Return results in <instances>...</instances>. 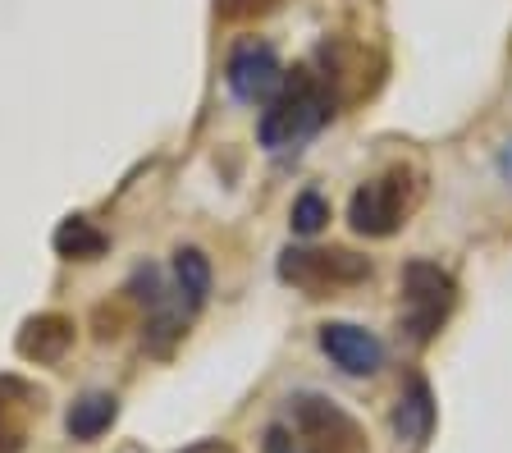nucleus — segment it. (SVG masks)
Here are the masks:
<instances>
[{
  "mask_svg": "<svg viewBox=\"0 0 512 453\" xmlns=\"http://www.w3.org/2000/svg\"><path fill=\"white\" fill-rule=\"evenodd\" d=\"M330 115H334V97H330V87H325V78L311 74V69H293V74H284L279 92L266 101V110H261L256 138L270 151L298 147V142H307Z\"/></svg>",
  "mask_w": 512,
  "mask_h": 453,
  "instance_id": "1",
  "label": "nucleus"
},
{
  "mask_svg": "<svg viewBox=\"0 0 512 453\" xmlns=\"http://www.w3.org/2000/svg\"><path fill=\"white\" fill-rule=\"evenodd\" d=\"M458 302V284L444 266L435 261H407L403 266V335L416 348L444 330V321L453 316Z\"/></svg>",
  "mask_w": 512,
  "mask_h": 453,
  "instance_id": "2",
  "label": "nucleus"
},
{
  "mask_svg": "<svg viewBox=\"0 0 512 453\" xmlns=\"http://www.w3.org/2000/svg\"><path fill=\"white\" fill-rule=\"evenodd\" d=\"M288 431L298 453H371L366 449V431L339 403L320 399V394H293L288 399Z\"/></svg>",
  "mask_w": 512,
  "mask_h": 453,
  "instance_id": "3",
  "label": "nucleus"
},
{
  "mask_svg": "<svg viewBox=\"0 0 512 453\" xmlns=\"http://www.w3.org/2000/svg\"><path fill=\"white\" fill-rule=\"evenodd\" d=\"M279 280L302 289L307 298H330L371 280V261L348 248H288L279 257Z\"/></svg>",
  "mask_w": 512,
  "mask_h": 453,
  "instance_id": "4",
  "label": "nucleus"
},
{
  "mask_svg": "<svg viewBox=\"0 0 512 453\" xmlns=\"http://www.w3.org/2000/svg\"><path fill=\"white\" fill-rule=\"evenodd\" d=\"M407 206H412V174L407 170H389L371 184H362L348 202V225L366 238H389L403 225Z\"/></svg>",
  "mask_w": 512,
  "mask_h": 453,
  "instance_id": "5",
  "label": "nucleus"
},
{
  "mask_svg": "<svg viewBox=\"0 0 512 453\" xmlns=\"http://www.w3.org/2000/svg\"><path fill=\"white\" fill-rule=\"evenodd\" d=\"M224 83L243 106H261L279 92L284 83V65H279V51L261 37H247L229 51V65H224Z\"/></svg>",
  "mask_w": 512,
  "mask_h": 453,
  "instance_id": "6",
  "label": "nucleus"
},
{
  "mask_svg": "<svg viewBox=\"0 0 512 453\" xmlns=\"http://www.w3.org/2000/svg\"><path fill=\"white\" fill-rule=\"evenodd\" d=\"M316 339H320V353L330 357L339 371H348V376H375V371L384 367V344L366 330V325L325 321Z\"/></svg>",
  "mask_w": 512,
  "mask_h": 453,
  "instance_id": "7",
  "label": "nucleus"
},
{
  "mask_svg": "<svg viewBox=\"0 0 512 453\" xmlns=\"http://www.w3.org/2000/svg\"><path fill=\"white\" fill-rule=\"evenodd\" d=\"M32 417H42V394L19 376H0V453H23Z\"/></svg>",
  "mask_w": 512,
  "mask_h": 453,
  "instance_id": "8",
  "label": "nucleus"
},
{
  "mask_svg": "<svg viewBox=\"0 0 512 453\" xmlns=\"http://www.w3.org/2000/svg\"><path fill=\"white\" fill-rule=\"evenodd\" d=\"M69 348H74V321H69V316L46 312V316H32L19 330V357H28V362L55 367Z\"/></svg>",
  "mask_w": 512,
  "mask_h": 453,
  "instance_id": "9",
  "label": "nucleus"
},
{
  "mask_svg": "<svg viewBox=\"0 0 512 453\" xmlns=\"http://www.w3.org/2000/svg\"><path fill=\"white\" fill-rule=\"evenodd\" d=\"M430 431H435V399H430L426 380L412 376L394 403V435L403 444H426Z\"/></svg>",
  "mask_w": 512,
  "mask_h": 453,
  "instance_id": "10",
  "label": "nucleus"
},
{
  "mask_svg": "<svg viewBox=\"0 0 512 453\" xmlns=\"http://www.w3.org/2000/svg\"><path fill=\"white\" fill-rule=\"evenodd\" d=\"M115 417H119L115 394H83V399H74L69 412H64V431H69V440L92 444L115 426Z\"/></svg>",
  "mask_w": 512,
  "mask_h": 453,
  "instance_id": "11",
  "label": "nucleus"
},
{
  "mask_svg": "<svg viewBox=\"0 0 512 453\" xmlns=\"http://www.w3.org/2000/svg\"><path fill=\"white\" fill-rule=\"evenodd\" d=\"M174 293L192 316L202 312L206 293H211V261L202 248H179L174 252Z\"/></svg>",
  "mask_w": 512,
  "mask_h": 453,
  "instance_id": "12",
  "label": "nucleus"
},
{
  "mask_svg": "<svg viewBox=\"0 0 512 453\" xmlns=\"http://www.w3.org/2000/svg\"><path fill=\"white\" fill-rule=\"evenodd\" d=\"M51 243L64 261H96L101 252H106V234H101L87 216H69L60 229H55Z\"/></svg>",
  "mask_w": 512,
  "mask_h": 453,
  "instance_id": "13",
  "label": "nucleus"
},
{
  "mask_svg": "<svg viewBox=\"0 0 512 453\" xmlns=\"http://www.w3.org/2000/svg\"><path fill=\"white\" fill-rule=\"evenodd\" d=\"M325 220H330V202L311 188V193H302L298 202H293V216H288V225H293V234L302 238H316L320 229H325Z\"/></svg>",
  "mask_w": 512,
  "mask_h": 453,
  "instance_id": "14",
  "label": "nucleus"
},
{
  "mask_svg": "<svg viewBox=\"0 0 512 453\" xmlns=\"http://www.w3.org/2000/svg\"><path fill=\"white\" fill-rule=\"evenodd\" d=\"M270 10H279V0H215V14L224 23H247V19H266Z\"/></svg>",
  "mask_w": 512,
  "mask_h": 453,
  "instance_id": "15",
  "label": "nucleus"
},
{
  "mask_svg": "<svg viewBox=\"0 0 512 453\" xmlns=\"http://www.w3.org/2000/svg\"><path fill=\"white\" fill-rule=\"evenodd\" d=\"M266 453H298L293 431H288V426H270V431H266Z\"/></svg>",
  "mask_w": 512,
  "mask_h": 453,
  "instance_id": "16",
  "label": "nucleus"
},
{
  "mask_svg": "<svg viewBox=\"0 0 512 453\" xmlns=\"http://www.w3.org/2000/svg\"><path fill=\"white\" fill-rule=\"evenodd\" d=\"M179 453H238L229 440H197V444H188V449H179Z\"/></svg>",
  "mask_w": 512,
  "mask_h": 453,
  "instance_id": "17",
  "label": "nucleus"
}]
</instances>
